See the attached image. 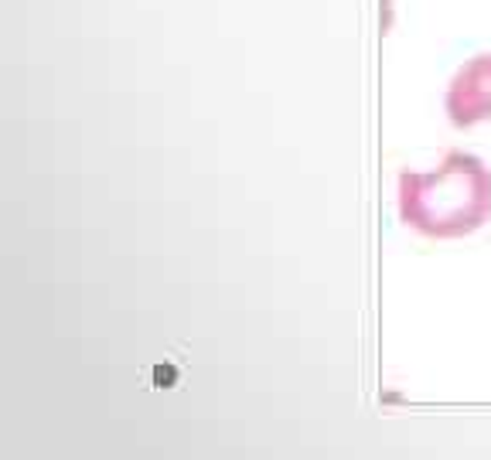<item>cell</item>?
I'll use <instances>...</instances> for the list:
<instances>
[{"label":"cell","mask_w":491,"mask_h":460,"mask_svg":"<svg viewBox=\"0 0 491 460\" xmlns=\"http://www.w3.org/2000/svg\"><path fill=\"white\" fill-rule=\"evenodd\" d=\"M399 218L430 239H460L491 218V170L464 150L427 174H399Z\"/></svg>","instance_id":"obj_1"},{"label":"cell","mask_w":491,"mask_h":460,"mask_svg":"<svg viewBox=\"0 0 491 460\" xmlns=\"http://www.w3.org/2000/svg\"><path fill=\"white\" fill-rule=\"evenodd\" d=\"M447 116L454 126L491 120V55H478L457 69L447 89Z\"/></svg>","instance_id":"obj_2"}]
</instances>
